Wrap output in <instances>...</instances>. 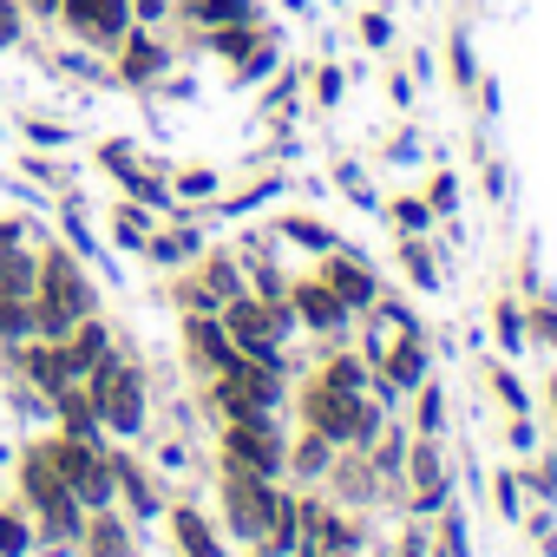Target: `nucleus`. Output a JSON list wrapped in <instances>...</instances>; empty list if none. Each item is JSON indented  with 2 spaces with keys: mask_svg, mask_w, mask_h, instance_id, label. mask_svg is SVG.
I'll use <instances>...</instances> for the list:
<instances>
[{
  "mask_svg": "<svg viewBox=\"0 0 557 557\" xmlns=\"http://www.w3.org/2000/svg\"><path fill=\"white\" fill-rule=\"evenodd\" d=\"M236 453H243L256 472H275V466H283V446H275V433H262V426H236Z\"/></svg>",
  "mask_w": 557,
  "mask_h": 557,
  "instance_id": "nucleus-6",
  "label": "nucleus"
},
{
  "mask_svg": "<svg viewBox=\"0 0 557 557\" xmlns=\"http://www.w3.org/2000/svg\"><path fill=\"white\" fill-rule=\"evenodd\" d=\"M34 8H60V0H34Z\"/></svg>",
  "mask_w": 557,
  "mask_h": 557,
  "instance_id": "nucleus-13",
  "label": "nucleus"
},
{
  "mask_svg": "<svg viewBox=\"0 0 557 557\" xmlns=\"http://www.w3.org/2000/svg\"><path fill=\"white\" fill-rule=\"evenodd\" d=\"M151 66H158V47H151V40H132V60H125V79H145Z\"/></svg>",
  "mask_w": 557,
  "mask_h": 557,
  "instance_id": "nucleus-10",
  "label": "nucleus"
},
{
  "mask_svg": "<svg viewBox=\"0 0 557 557\" xmlns=\"http://www.w3.org/2000/svg\"><path fill=\"white\" fill-rule=\"evenodd\" d=\"M92 550H99V557H132L125 531H112V524H99V531H92Z\"/></svg>",
  "mask_w": 557,
  "mask_h": 557,
  "instance_id": "nucleus-11",
  "label": "nucleus"
},
{
  "mask_svg": "<svg viewBox=\"0 0 557 557\" xmlns=\"http://www.w3.org/2000/svg\"><path fill=\"white\" fill-rule=\"evenodd\" d=\"M420 342V329H413V315L400 309V302H374V329H368V355L374 361H387V355H400V348H413Z\"/></svg>",
  "mask_w": 557,
  "mask_h": 557,
  "instance_id": "nucleus-2",
  "label": "nucleus"
},
{
  "mask_svg": "<svg viewBox=\"0 0 557 557\" xmlns=\"http://www.w3.org/2000/svg\"><path fill=\"white\" fill-rule=\"evenodd\" d=\"M230 329L249 342V355H256V361H275V348H269V335H275V315H269V309H256V302H236V309H230Z\"/></svg>",
  "mask_w": 557,
  "mask_h": 557,
  "instance_id": "nucleus-5",
  "label": "nucleus"
},
{
  "mask_svg": "<svg viewBox=\"0 0 557 557\" xmlns=\"http://www.w3.org/2000/svg\"><path fill=\"white\" fill-rule=\"evenodd\" d=\"M329 289H335L342 302H374V283H368L355 262H335V269H329Z\"/></svg>",
  "mask_w": 557,
  "mask_h": 557,
  "instance_id": "nucleus-7",
  "label": "nucleus"
},
{
  "mask_svg": "<svg viewBox=\"0 0 557 557\" xmlns=\"http://www.w3.org/2000/svg\"><path fill=\"white\" fill-rule=\"evenodd\" d=\"M21 544H27V524L21 518H0V557H14Z\"/></svg>",
  "mask_w": 557,
  "mask_h": 557,
  "instance_id": "nucleus-12",
  "label": "nucleus"
},
{
  "mask_svg": "<svg viewBox=\"0 0 557 557\" xmlns=\"http://www.w3.org/2000/svg\"><path fill=\"white\" fill-rule=\"evenodd\" d=\"M309 420H315V433H322V440L374 433V420H368V407L355 400V387H322V394H315V407H309Z\"/></svg>",
  "mask_w": 557,
  "mask_h": 557,
  "instance_id": "nucleus-1",
  "label": "nucleus"
},
{
  "mask_svg": "<svg viewBox=\"0 0 557 557\" xmlns=\"http://www.w3.org/2000/svg\"><path fill=\"white\" fill-rule=\"evenodd\" d=\"M177 537H184V550H190V557H216V544H210V531H203V518H197V511H177Z\"/></svg>",
  "mask_w": 557,
  "mask_h": 557,
  "instance_id": "nucleus-9",
  "label": "nucleus"
},
{
  "mask_svg": "<svg viewBox=\"0 0 557 557\" xmlns=\"http://www.w3.org/2000/svg\"><path fill=\"white\" fill-rule=\"evenodd\" d=\"M99 420H112L119 433L138 426V381H132L125 368H106V374H99Z\"/></svg>",
  "mask_w": 557,
  "mask_h": 557,
  "instance_id": "nucleus-3",
  "label": "nucleus"
},
{
  "mask_svg": "<svg viewBox=\"0 0 557 557\" xmlns=\"http://www.w3.org/2000/svg\"><path fill=\"white\" fill-rule=\"evenodd\" d=\"M302 315H309L315 329H335V322H342V296H335V289H302Z\"/></svg>",
  "mask_w": 557,
  "mask_h": 557,
  "instance_id": "nucleus-8",
  "label": "nucleus"
},
{
  "mask_svg": "<svg viewBox=\"0 0 557 557\" xmlns=\"http://www.w3.org/2000/svg\"><path fill=\"white\" fill-rule=\"evenodd\" d=\"M60 8L86 40H119L125 34V0H60Z\"/></svg>",
  "mask_w": 557,
  "mask_h": 557,
  "instance_id": "nucleus-4",
  "label": "nucleus"
}]
</instances>
